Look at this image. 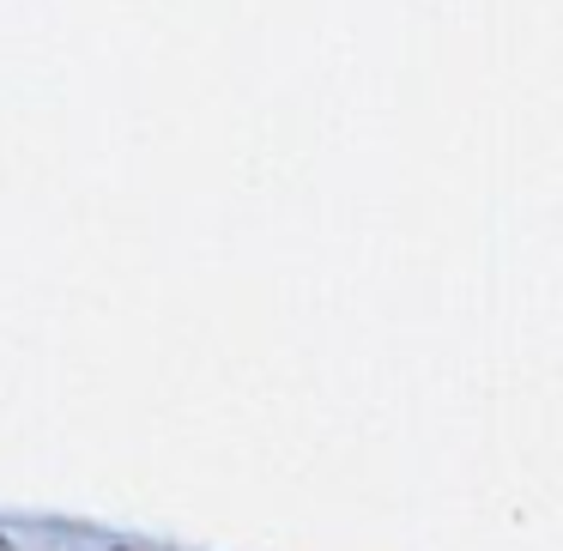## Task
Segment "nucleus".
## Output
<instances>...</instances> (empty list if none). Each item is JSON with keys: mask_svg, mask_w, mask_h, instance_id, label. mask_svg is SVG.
I'll list each match as a JSON object with an SVG mask.
<instances>
[{"mask_svg": "<svg viewBox=\"0 0 563 551\" xmlns=\"http://www.w3.org/2000/svg\"><path fill=\"white\" fill-rule=\"evenodd\" d=\"M0 551H7V539H0Z\"/></svg>", "mask_w": 563, "mask_h": 551, "instance_id": "nucleus-1", "label": "nucleus"}]
</instances>
